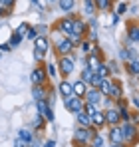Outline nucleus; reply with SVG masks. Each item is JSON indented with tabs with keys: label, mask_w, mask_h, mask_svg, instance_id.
<instances>
[{
	"label": "nucleus",
	"mask_w": 139,
	"mask_h": 147,
	"mask_svg": "<svg viewBox=\"0 0 139 147\" xmlns=\"http://www.w3.org/2000/svg\"><path fill=\"white\" fill-rule=\"evenodd\" d=\"M86 62H88V68H90L92 72H95V74H97V70H99V68H101V64H103V62L99 60V56H97V50H93L92 54L88 56V60H86Z\"/></svg>",
	"instance_id": "9d476101"
},
{
	"label": "nucleus",
	"mask_w": 139,
	"mask_h": 147,
	"mask_svg": "<svg viewBox=\"0 0 139 147\" xmlns=\"http://www.w3.org/2000/svg\"><path fill=\"white\" fill-rule=\"evenodd\" d=\"M92 147H103V137L97 133V135H93L92 139Z\"/></svg>",
	"instance_id": "473e14b6"
},
{
	"label": "nucleus",
	"mask_w": 139,
	"mask_h": 147,
	"mask_svg": "<svg viewBox=\"0 0 139 147\" xmlns=\"http://www.w3.org/2000/svg\"><path fill=\"white\" fill-rule=\"evenodd\" d=\"M58 66H60V72H62V76H64V78H68L70 74L74 72V56H72V54H70V56H62Z\"/></svg>",
	"instance_id": "39448f33"
},
{
	"label": "nucleus",
	"mask_w": 139,
	"mask_h": 147,
	"mask_svg": "<svg viewBox=\"0 0 139 147\" xmlns=\"http://www.w3.org/2000/svg\"><path fill=\"white\" fill-rule=\"evenodd\" d=\"M28 40H32V42H36L38 38H40V34H38V30L36 28H30V32H28V36H26Z\"/></svg>",
	"instance_id": "72a5a7b5"
},
{
	"label": "nucleus",
	"mask_w": 139,
	"mask_h": 147,
	"mask_svg": "<svg viewBox=\"0 0 139 147\" xmlns=\"http://www.w3.org/2000/svg\"><path fill=\"white\" fill-rule=\"evenodd\" d=\"M42 117H44V119H46V121H54V119H56V115H54V109H52V107H48L46 111H44V113H42Z\"/></svg>",
	"instance_id": "7c9ffc66"
},
{
	"label": "nucleus",
	"mask_w": 139,
	"mask_h": 147,
	"mask_svg": "<svg viewBox=\"0 0 139 147\" xmlns=\"http://www.w3.org/2000/svg\"><path fill=\"white\" fill-rule=\"evenodd\" d=\"M93 8H95V6H93V2H92V0H86V12H88V14H92V12H93Z\"/></svg>",
	"instance_id": "a19ab883"
},
{
	"label": "nucleus",
	"mask_w": 139,
	"mask_h": 147,
	"mask_svg": "<svg viewBox=\"0 0 139 147\" xmlns=\"http://www.w3.org/2000/svg\"><path fill=\"white\" fill-rule=\"evenodd\" d=\"M86 30H88V26H86L84 20H80V18H76V20H74V30H72V34H76V36L84 38V36H86Z\"/></svg>",
	"instance_id": "ddd939ff"
},
{
	"label": "nucleus",
	"mask_w": 139,
	"mask_h": 147,
	"mask_svg": "<svg viewBox=\"0 0 139 147\" xmlns=\"http://www.w3.org/2000/svg\"><path fill=\"white\" fill-rule=\"evenodd\" d=\"M48 2H54V0H48Z\"/></svg>",
	"instance_id": "5fc2aeb1"
},
{
	"label": "nucleus",
	"mask_w": 139,
	"mask_h": 147,
	"mask_svg": "<svg viewBox=\"0 0 139 147\" xmlns=\"http://www.w3.org/2000/svg\"><path fill=\"white\" fill-rule=\"evenodd\" d=\"M97 109H99V107H97V105H93V103H84V111L90 115V119L97 113Z\"/></svg>",
	"instance_id": "b1692460"
},
{
	"label": "nucleus",
	"mask_w": 139,
	"mask_h": 147,
	"mask_svg": "<svg viewBox=\"0 0 139 147\" xmlns=\"http://www.w3.org/2000/svg\"><path fill=\"white\" fill-rule=\"evenodd\" d=\"M137 78H139V76H137Z\"/></svg>",
	"instance_id": "4d7b16f0"
},
{
	"label": "nucleus",
	"mask_w": 139,
	"mask_h": 147,
	"mask_svg": "<svg viewBox=\"0 0 139 147\" xmlns=\"http://www.w3.org/2000/svg\"><path fill=\"white\" fill-rule=\"evenodd\" d=\"M82 50L88 52V56H90V54L93 52V44H92V42H88V40H84V42H82Z\"/></svg>",
	"instance_id": "f704fd0d"
},
{
	"label": "nucleus",
	"mask_w": 139,
	"mask_h": 147,
	"mask_svg": "<svg viewBox=\"0 0 139 147\" xmlns=\"http://www.w3.org/2000/svg\"><path fill=\"white\" fill-rule=\"evenodd\" d=\"M30 147H40V145L38 143H30Z\"/></svg>",
	"instance_id": "603ef678"
},
{
	"label": "nucleus",
	"mask_w": 139,
	"mask_h": 147,
	"mask_svg": "<svg viewBox=\"0 0 139 147\" xmlns=\"http://www.w3.org/2000/svg\"><path fill=\"white\" fill-rule=\"evenodd\" d=\"M93 125H97V127H101V125H105V111H101V109H97V113L92 117Z\"/></svg>",
	"instance_id": "aec40b11"
},
{
	"label": "nucleus",
	"mask_w": 139,
	"mask_h": 147,
	"mask_svg": "<svg viewBox=\"0 0 139 147\" xmlns=\"http://www.w3.org/2000/svg\"><path fill=\"white\" fill-rule=\"evenodd\" d=\"M0 50H2V52H8V50H12V46H10V44H4V46H0Z\"/></svg>",
	"instance_id": "de8ad7c7"
},
{
	"label": "nucleus",
	"mask_w": 139,
	"mask_h": 147,
	"mask_svg": "<svg viewBox=\"0 0 139 147\" xmlns=\"http://www.w3.org/2000/svg\"><path fill=\"white\" fill-rule=\"evenodd\" d=\"M32 96H34L36 101H40V99H46L48 98V92H46L44 86H34V88H32Z\"/></svg>",
	"instance_id": "f3484780"
},
{
	"label": "nucleus",
	"mask_w": 139,
	"mask_h": 147,
	"mask_svg": "<svg viewBox=\"0 0 139 147\" xmlns=\"http://www.w3.org/2000/svg\"><path fill=\"white\" fill-rule=\"evenodd\" d=\"M109 147H125V145H123V143H111Z\"/></svg>",
	"instance_id": "3c124183"
},
{
	"label": "nucleus",
	"mask_w": 139,
	"mask_h": 147,
	"mask_svg": "<svg viewBox=\"0 0 139 147\" xmlns=\"http://www.w3.org/2000/svg\"><path fill=\"white\" fill-rule=\"evenodd\" d=\"M76 119H78V123L82 125V127H93V121L90 119V115L82 109L80 113H76Z\"/></svg>",
	"instance_id": "dca6fc26"
},
{
	"label": "nucleus",
	"mask_w": 139,
	"mask_h": 147,
	"mask_svg": "<svg viewBox=\"0 0 139 147\" xmlns=\"http://www.w3.org/2000/svg\"><path fill=\"white\" fill-rule=\"evenodd\" d=\"M30 80H32L34 86H46V80H48L46 66H38V68H34L32 74H30Z\"/></svg>",
	"instance_id": "20e7f679"
},
{
	"label": "nucleus",
	"mask_w": 139,
	"mask_h": 147,
	"mask_svg": "<svg viewBox=\"0 0 139 147\" xmlns=\"http://www.w3.org/2000/svg\"><path fill=\"white\" fill-rule=\"evenodd\" d=\"M127 36L131 42H139V24H129L127 26Z\"/></svg>",
	"instance_id": "6ab92c4d"
},
{
	"label": "nucleus",
	"mask_w": 139,
	"mask_h": 147,
	"mask_svg": "<svg viewBox=\"0 0 139 147\" xmlns=\"http://www.w3.org/2000/svg\"><path fill=\"white\" fill-rule=\"evenodd\" d=\"M44 125H46V119H44L40 113H38V115H34V129H36V131H42V129H44Z\"/></svg>",
	"instance_id": "4be33fe9"
},
{
	"label": "nucleus",
	"mask_w": 139,
	"mask_h": 147,
	"mask_svg": "<svg viewBox=\"0 0 139 147\" xmlns=\"http://www.w3.org/2000/svg\"><path fill=\"white\" fill-rule=\"evenodd\" d=\"M86 94H88V84L82 82V80L74 82V96H78V98H86Z\"/></svg>",
	"instance_id": "4468645a"
},
{
	"label": "nucleus",
	"mask_w": 139,
	"mask_h": 147,
	"mask_svg": "<svg viewBox=\"0 0 139 147\" xmlns=\"http://www.w3.org/2000/svg\"><path fill=\"white\" fill-rule=\"evenodd\" d=\"M119 56H121V60H123V62H127V64L131 62V56H129V50H127V48L121 50V54H119Z\"/></svg>",
	"instance_id": "e433bc0d"
},
{
	"label": "nucleus",
	"mask_w": 139,
	"mask_h": 147,
	"mask_svg": "<svg viewBox=\"0 0 139 147\" xmlns=\"http://www.w3.org/2000/svg\"><path fill=\"white\" fill-rule=\"evenodd\" d=\"M111 22H113V24H117V22H119V14H113V16H111Z\"/></svg>",
	"instance_id": "49530a36"
},
{
	"label": "nucleus",
	"mask_w": 139,
	"mask_h": 147,
	"mask_svg": "<svg viewBox=\"0 0 139 147\" xmlns=\"http://www.w3.org/2000/svg\"><path fill=\"white\" fill-rule=\"evenodd\" d=\"M14 147H30V143H26V141H22L20 137H16V141H14Z\"/></svg>",
	"instance_id": "ea45409f"
},
{
	"label": "nucleus",
	"mask_w": 139,
	"mask_h": 147,
	"mask_svg": "<svg viewBox=\"0 0 139 147\" xmlns=\"http://www.w3.org/2000/svg\"><path fill=\"white\" fill-rule=\"evenodd\" d=\"M14 32H18L20 36H24V38H26V36H28V32H30V26L26 24V22H22V24H20L18 28H16V30H14Z\"/></svg>",
	"instance_id": "c85d7f7f"
},
{
	"label": "nucleus",
	"mask_w": 139,
	"mask_h": 147,
	"mask_svg": "<svg viewBox=\"0 0 139 147\" xmlns=\"http://www.w3.org/2000/svg\"><path fill=\"white\" fill-rule=\"evenodd\" d=\"M46 72H48V76L50 78H56V66L50 62V64H46Z\"/></svg>",
	"instance_id": "c9c22d12"
},
{
	"label": "nucleus",
	"mask_w": 139,
	"mask_h": 147,
	"mask_svg": "<svg viewBox=\"0 0 139 147\" xmlns=\"http://www.w3.org/2000/svg\"><path fill=\"white\" fill-rule=\"evenodd\" d=\"M74 16H68V18H64V20H60L58 22V30L62 32V34H66V36H70L72 34V30H74Z\"/></svg>",
	"instance_id": "1a4fd4ad"
},
{
	"label": "nucleus",
	"mask_w": 139,
	"mask_h": 147,
	"mask_svg": "<svg viewBox=\"0 0 139 147\" xmlns=\"http://www.w3.org/2000/svg\"><path fill=\"white\" fill-rule=\"evenodd\" d=\"M72 50H74V44L70 42V38H58V42H56V54H60V58L62 56H70Z\"/></svg>",
	"instance_id": "423d86ee"
},
{
	"label": "nucleus",
	"mask_w": 139,
	"mask_h": 147,
	"mask_svg": "<svg viewBox=\"0 0 139 147\" xmlns=\"http://www.w3.org/2000/svg\"><path fill=\"white\" fill-rule=\"evenodd\" d=\"M103 82H105V80H103L99 74H93V78H92V82H90V86H92V88H95V90H99V88L103 86Z\"/></svg>",
	"instance_id": "412c9836"
},
{
	"label": "nucleus",
	"mask_w": 139,
	"mask_h": 147,
	"mask_svg": "<svg viewBox=\"0 0 139 147\" xmlns=\"http://www.w3.org/2000/svg\"><path fill=\"white\" fill-rule=\"evenodd\" d=\"M90 40H92V42H95V40H97V36H95V28H92V30H90Z\"/></svg>",
	"instance_id": "37998d69"
},
{
	"label": "nucleus",
	"mask_w": 139,
	"mask_h": 147,
	"mask_svg": "<svg viewBox=\"0 0 139 147\" xmlns=\"http://www.w3.org/2000/svg\"><path fill=\"white\" fill-rule=\"evenodd\" d=\"M84 99H86V103H93V105H97V107H99V101L103 99V94H101L99 90H95V88H90Z\"/></svg>",
	"instance_id": "0eeeda50"
},
{
	"label": "nucleus",
	"mask_w": 139,
	"mask_h": 147,
	"mask_svg": "<svg viewBox=\"0 0 139 147\" xmlns=\"http://www.w3.org/2000/svg\"><path fill=\"white\" fill-rule=\"evenodd\" d=\"M97 74H99L103 80H109V74H111V70H109V66H107V64H101V68L97 70Z\"/></svg>",
	"instance_id": "cd10ccee"
},
{
	"label": "nucleus",
	"mask_w": 139,
	"mask_h": 147,
	"mask_svg": "<svg viewBox=\"0 0 139 147\" xmlns=\"http://www.w3.org/2000/svg\"><path fill=\"white\" fill-rule=\"evenodd\" d=\"M95 4H97L99 10H107L111 6V0H95Z\"/></svg>",
	"instance_id": "2f4dec72"
},
{
	"label": "nucleus",
	"mask_w": 139,
	"mask_h": 147,
	"mask_svg": "<svg viewBox=\"0 0 139 147\" xmlns=\"http://www.w3.org/2000/svg\"><path fill=\"white\" fill-rule=\"evenodd\" d=\"M58 92H60L64 98L74 96V84H72V82H68V80H62V82L58 84Z\"/></svg>",
	"instance_id": "9b49d317"
},
{
	"label": "nucleus",
	"mask_w": 139,
	"mask_h": 147,
	"mask_svg": "<svg viewBox=\"0 0 139 147\" xmlns=\"http://www.w3.org/2000/svg\"><path fill=\"white\" fill-rule=\"evenodd\" d=\"M127 72L133 74V76H139V62H137V60H133V62L127 64Z\"/></svg>",
	"instance_id": "bb28decb"
},
{
	"label": "nucleus",
	"mask_w": 139,
	"mask_h": 147,
	"mask_svg": "<svg viewBox=\"0 0 139 147\" xmlns=\"http://www.w3.org/2000/svg\"><path fill=\"white\" fill-rule=\"evenodd\" d=\"M84 99L78 98V96H70V98L64 99V107L68 109V111H72V113H80L82 109H84Z\"/></svg>",
	"instance_id": "7ed1b4c3"
},
{
	"label": "nucleus",
	"mask_w": 139,
	"mask_h": 147,
	"mask_svg": "<svg viewBox=\"0 0 139 147\" xmlns=\"http://www.w3.org/2000/svg\"><path fill=\"white\" fill-rule=\"evenodd\" d=\"M0 58H2V50H0Z\"/></svg>",
	"instance_id": "864d4df0"
},
{
	"label": "nucleus",
	"mask_w": 139,
	"mask_h": 147,
	"mask_svg": "<svg viewBox=\"0 0 139 147\" xmlns=\"http://www.w3.org/2000/svg\"><path fill=\"white\" fill-rule=\"evenodd\" d=\"M18 137L26 141V143H32V131H28V129H20L18 131Z\"/></svg>",
	"instance_id": "393cba45"
},
{
	"label": "nucleus",
	"mask_w": 139,
	"mask_h": 147,
	"mask_svg": "<svg viewBox=\"0 0 139 147\" xmlns=\"http://www.w3.org/2000/svg\"><path fill=\"white\" fill-rule=\"evenodd\" d=\"M4 14H6V8H4V6H0V16H4Z\"/></svg>",
	"instance_id": "8fccbe9b"
},
{
	"label": "nucleus",
	"mask_w": 139,
	"mask_h": 147,
	"mask_svg": "<svg viewBox=\"0 0 139 147\" xmlns=\"http://www.w3.org/2000/svg\"><path fill=\"white\" fill-rule=\"evenodd\" d=\"M93 135H95V129L93 127H78L76 129V133H74V143L76 147H82V145H88V143H92Z\"/></svg>",
	"instance_id": "f257e3e1"
},
{
	"label": "nucleus",
	"mask_w": 139,
	"mask_h": 147,
	"mask_svg": "<svg viewBox=\"0 0 139 147\" xmlns=\"http://www.w3.org/2000/svg\"><path fill=\"white\" fill-rule=\"evenodd\" d=\"M93 74H95V72H92L90 68H84V70H82V76H80V80H82V82H86V84H90V82H92V78H93Z\"/></svg>",
	"instance_id": "5701e85b"
},
{
	"label": "nucleus",
	"mask_w": 139,
	"mask_h": 147,
	"mask_svg": "<svg viewBox=\"0 0 139 147\" xmlns=\"http://www.w3.org/2000/svg\"><path fill=\"white\" fill-rule=\"evenodd\" d=\"M42 147H56V141H54V139H46Z\"/></svg>",
	"instance_id": "79ce46f5"
},
{
	"label": "nucleus",
	"mask_w": 139,
	"mask_h": 147,
	"mask_svg": "<svg viewBox=\"0 0 139 147\" xmlns=\"http://www.w3.org/2000/svg\"><path fill=\"white\" fill-rule=\"evenodd\" d=\"M109 98L119 101L123 99V90H121V84L119 82H111V92H109Z\"/></svg>",
	"instance_id": "2eb2a0df"
},
{
	"label": "nucleus",
	"mask_w": 139,
	"mask_h": 147,
	"mask_svg": "<svg viewBox=\"0 0 139 147\" xmlns=\"http://www.w3.org/2000/svg\"><path fill=\"white\" fill-rule=\"evenodd\" d=\"M14 2H16V0H0V6H4L6 10H10V8L14 6Z\"/></svg>",
	"instance_id": "58836bf2"
},
{
	"label": "nucleus",
	"mask_w": 139,
	"mask_h": 147,
	"mask_svg": "<svg viewBox=\"0 0 139 147\" xmlns=\"http://www.w3.org/2000/svg\"><path fill=\"white\" fill-rule=\"evenodd\" d=\"M22 38H24V36H20L18 32H14V34H12V40H10V46H12V48H16V46H20V42H22Z\"/></svg>",
	"instance_id": "c756f323"
},
{
	"label": "nucleus",
	"mask_w": 139,
	"mask_h": 147,
	"mask_svg": "<svg viewBox=\"0 0 139 147\" xmlns=\"http://www.w3.org/2000/svg\"><path fill=\"white\" fill-rule=\"evenodd\" d=\"M34 46H36V50L38 52H42V54H46L48 48H50V42H48V38L46 36H40L36 42H34Z\"/></svg>",
	"instance_id": "a211bd4d"
},
{
	"label": "nucleus",
	"mask_w": 139,
	"mask_h": 147,
	"mask_svg": "<svg viewBox=\"0 0 139 147\" xmlns=\"http://www.w3.org/2000/svg\"><path fill=\"white\" fill-rule=\"evenodd\" d=\"M34 56H36V60H44V54H42V52H38V50L34 52Z\"/></svg>",
	"instance_id": "a18cd8bd"
},
{
	"label": "nucleus",
	"mask_w": 139,
	"mask_h": 147,
	"mask_svg": "<svg viewBox=\"0 0 139 147\" xmlns=\"http://www.w3.org/2000/svg\"><path fill=\"white\" fill-rule=\"evenodd\" d=\"M107 66H109L111 72H117V64H115V62H107Z\"/></svg>",
	"instance_id": "c03bdc74"
},
{
	"label": "nucleus",
	"mask_w": 139,
	"mask_h": 147,
	"mask_svg": "<svg viewBox=\"0 0 139 147\" xmlns=\"http://www.w3.org/2000/svg\"><path fill=\"white\" fill-rule=\"evenodd\" d=\"M133 105H135V107L139 109V98H133Z\"/></svg>",
	"instance_id": "09e8293b"
},
{
	"label": "nucleus",
	"mask_w": 139,
	"mask_h": 147,
	"mask_svg": "<svg viewBox=\"0 0 139 147\" xmlns=\"http://www.w3.org/2000/svg\"><path fill=\"white\" fill-rule=\"evenodd\" d=\"M119 121H121L119 109H113V107L105 109V123H107L109 127H113V125H119Z\"/></svg>",
	"instance_id": "6e6552de"
},
{
	"label": "nucleus",
	"mask_w": 139,
	"mask_h": 147,
	"mask_svg": "<svg viewBox=\"0 0 139 147\" xmlns=\"http://www.w3.org/2000/svg\"><path fill=\"white\" fill-rule=\"evenodd\" d=\"M109 139H111V143H123V141H125V139H123L121 125H113V127L109 129Z\"/></svg>",
	"instance_id": "f8f14e48"
},
{
	"label": "nucleus",
	"mask_w": 139,
	"mask_h": 147,
	"mask_svg": "<svg viewBox=\"0 0 139 147\" xmlns=\"http://www.w3.org/2000/svg\"><path fill=\"white\" fill-rule=\"evenodd\" d=\"M127 12V2H119L117 4V14H125Z\"/></svg>",
	"instance_id": "4c0bfd02"
},
{
	"label": "nucleus",
	"mask_w": 139,
	"mask_h": 147,
	"mask_svg": "<svg viewBox=\"0 0 139 147\" xmlns=\"http://www.w3.org/2000/svg\"><path fill=\"white\" fill-rule=\"evenodd\" d=\"M121 131H123V139L129 141V143H135L139 139V133H137V125H133L131 121H125L121 125Z\"/></svg>",
	"instance_id": "f03ea898"
},
{
	"label": "nucleus",
	"mask_w": 139,
	"mask_h": 147,
	"mask_svg": "<svg viewBox=\"0 0 139 147\" xmlns=\"http://www.w3.org/2000/svg\"><path fill=\"white\" fill-rule=\"evenodd\" d=\"M74 0H60V8L64 10V12H72L74 10Z\"/></svg>",
	"instance_id": "a878e982"
},
{
	"label": "nucleus",
	"mask_w": 139,
	"mask_h": 147,
	"mask_svg": "<svg viewBox=\"0 0 139 147\" xmlns=\"http://www.w3.org/2000/svg\"><path fill=\"white\" fill-rule=\"evenodd\" d=\"M34 2H36V0H34Z\"/></svg>",
	"instance_id": "6e6d98bb"
}]
</instances>
